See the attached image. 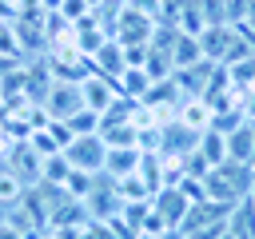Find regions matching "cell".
Returning <instances> with one entry per match:
<instances>
[{
  "label": "cell",
  "mask_w": 255,
  "mask_h": 239,
  "mask_svg": "<svg viewBox=\"0 0 255 239\" xmlns=\"http://www.w3.org/2000/svg\"><path fill=\"white\" fill-rule=\"evenodd\" d=\"M80 100H84V108H92V112H108V108H116V100H120V92H116V80H108V76H100V72H88L84 80H80Z\"/></svg>",
  "instance_id": "4"
},
{
  "label": "cell",
  "mask_w": 255,
  "mask_h": 239,
  "mask_svg": "<svg viewBox=\"0 0 255 239\" xmlns=\"http://www.w3.org/2000/svg\"><path fill=\"white\" fill-rule=\"evenodd\" d=\"M171 187H175L187 203H207V191H203V179H199V175H183V179L171 183Z\"/></svg>",
  "instance_id": "19"
},
{
  "label": "cell",
  "mask_w": 255,
  "mask_h": 239,
  "mask_svg": "<svg viewBox=\"0 0 255 239\" xmlns=\"http://www.w3.org/2000/svg\"><path fill=\"white\" fill-rule=\"evenodd\" d=\"M92 179H96V175H88V171H76V167H72V171H68V179H64V187H60V191H64V199L84 203V199L92 195V187H96Z\"/></svg>",
  "instance_id": "15"
},
{
  "label": "cell",
  "mask_w": 255,
  "mask_h": 239,
  "mask_svg": "<svg viewBox=\"0 0 255 239\" xmlns=\"http://www.w3.org/2000/svg\"><path fill=\"white\" fill-rule=\"evenodd\" d=\"M0 239H24V235H20L12 223H0Z\"/></svg>",
  "instance_id": "21"
},
{
  "label": "cell",
  "mask_w": 255,
  "mask_h": 239,
  "mask_svg": "<svg viewBox=\"0 0 255 239\" xmlns=\"http://www.w3.org/2000/svg\"><path fill=\"white\" fill-rule=\"evenodd\" d=\"M24 191H28V183L12 167H0V203H16V199H24Z\"/></svg>",
  "instance_id": "17"
},
{
  "label": "cell",
  "mask_w": 255,
  "mask_h": 239,
  "mask_svg": "<svg viewBox=\"0 0 255 239\" xmlns=\"http://www.w3.org/2000/svg\"><path fill=\"white\" fill-rule=\"evenodd\" d=\"M64 0H40V12H60Z\"/></svg>",
  "instance_id": "23"
},
{
  "label": "cell",
  "mask_w": 255,
  "mask_h": 239,
  "mask_svg": "<svg viewBox=\"0 0 255 239\" xmlns=\"http://www.w3.org/2000/svg\"><path fill=\"white\" fill-rule=\"evenodd\" d=\"M40 163H44V159H40V155L28 147V139H24V143H16V147L8 151V167H12V171L24 179V183H32V179L40 183Z\"/></svg>",
  "instance_id": "11"
},
{
  "label": "cell",
  "mask_w": 255,
  "mask_h": 239,
  "mask_svg": "<svg viewBox=\"0 0 255 239\" xmlns=\"http://www.w3.org/2000/svg\"><path fill=\"white\" fill-rule=\"evenodd\" d=\"M215 239H239V235H235V231L227 227V231H223V235H215Z\"/></svg>",
  "instance_id": "24"
},
{
  "label": "cell",
  "mask_w": 255,
  "mask_h": 239,
  "mask_svg": "<svg viewBox=\"0 0 255 239\" xmlns=\"http://www.w3.org/2000/svg\"><path fill=\"white\" fill-rule=\"evenodd\" d=\"M68 171H72V163L64 159V151H56V155H48V159L40 163V183H52V187H64V179H68Z\"/></svg>",
  "instance_id": "14"
},
{
  "label": "cell",
  "mask_w": 255,
  "mask_h": 239,
  "mask_svg": "<svg viewBox=\"0 0 255 239\" xmlns=\"http://www.w3.org/2000/svg\"><path fill=\"white\" fill-rule=\"evenodd\" d=\"M12 68H16V60H12V56H0V80H4Z\"/></svg>",
  "instance_id": "22"
},
{
  "label": "cell",
  "mask_w": 255,
  "mask_h": 239,
  "mask_svg": "<svg viewBox=\"0 0 255 239\" xmlns=\"http://www.w3.org/2000/svg\"><path fill=\"white\" fill-rule=\"evenodd\" d=\"M40 104H44V112H48L52 120H68V116H76V112L84 108V100H80V84L52 80V88H48V96H44Z\"/></svg>",
  "instance_id": "5"
},
{
  "label": "cell",
  "mask_w": 255,
  "mask_h": 239,
  "mask_svg": "<svg viewBox=\"0 0 255 239\" xmlns=\"http://www.w3.org/2000/svg\"><path fill=\"white\" fill-rule=\"evenodd\" d=\"M191 151H195V155L207 163V171H211V167L227 163V135H219L215 127H207V131H199V139H195Z\"/></svg>",
  "instance_id": "9"
},
{
  "label": "cell",
  "mask_w": 255,
  "mask_h": 239,
  "mask_svg": "<svg viewBox=\"0 0 255 239\" xmlns=\"http://www.w3.org/2000/svg\"><path fill=\"white\" fill-rule=\"evenodd\" d=\"M139 159H143V151L131 143V147H108V163H104V171L112 175V179H124V175H135L139 171Z\"/></svg>",
  "instance_id": "10"
},
{
  "label": "cell",
  "mask_w": 255,
  "mask_h": 239,
  "mask_svg": "<svg viewBox=\"0 0 255 239\" xmlns=\"http://www.w3.org/2000/svg\"><path fill=\"white\" fill-rule=\"evenodd\" d=\"M251 183H255V171L247 163H219L203 175V191L211 203H223V207H239L247 195H251Z\"/></svg>",
  "instance_id": "1"
},
{
  "label": "cell",
  "mask_w": 255,
  "mask_h": 239,
  "mask_svg": "<svg viewBox=\"0 0 255 239\" xmlns=\"http://www.w3.org/2000/svg\"><path fill=\"white\" fill-rule=\"evenodd\" d=\"M112 187H116V195H120V203H151V187L143 183V175L135 171V175H124V179H112Z\"/></svg>",
  "instance_id": "13"
},
{
  "label": "cell",
  "mask_w": 255,
  "mask_h": 239,
  "mask_svg": "<svg viewBox=\"0 0 255 239\" xmlns=\"http://www.w3.org/2000/svg\"><path fill=\"white\" fill-rule=\"evenodd\" d=\"M88 64H92V72H100V76H108V80H116L124 68H128V60H124V44L120 40H104L92 56H88Z\"/></svg>",
  "instance_id": "6"
},
{
  "label": "cell",
  "mask_w": 255,
  "mask_h": 239,
  "mask_svg": "<svg viewBox=\"0 0 255 239\" xmlns=\"http://www.w3.org/2000/svg\"><path fill=\"white\" fill-rule=\"evenodd\" d=\"M135 239H167V235H143V231H139V235H135Z\"/></svg>",
  "instance_id": "25"
},
{
  "label": "cell",
  "mask_w": 255,
  "mask_h": 239,
  "mask_svg": "<svg viewBox=\"0 0 255 239\" xmlns=\"http://www.w3.org/2000/svg\"><path fill=\"white\" fill-rule=\"evenodd\" d=\"M0 104H4V92H0Z\"/></svg>",
  "instance_id": "27"
},
{
  "label": "cell",
  "mask_w": 255,
  "mask_h": 239,
  "mask_svg": "<svg viewBox=\"0 0 255 239\" xmlns=\"http://www.w3.org/2000/svg\"><path fill=\"white\" fill-rule=\"evenodd\" d=\"M167 52H171V64H175V72H183V68H195V64H203L207 56H203V44L195 40V36H171V44H167Z\"/></svg>",
  "instance_id": "7"
},
{
  "label": "cell",
  "mask_w": 255,
  "mask_h": 239,
  "mask_svg": "<svg viewBox=\"0 0 255 239\" xmlns=\"http://www.w3.org/2000/svg\"><path fill=\"white\" fill-rule=\"evenodd\" d=\"M100 139L108 147H131L135 143V127L131 123H100Z\"/></svg>",
  "instance_id": "16"
},
{
  "label": "cell",
  "mask_w": 255,
  "mask_h": 239,
  "mask_svg": "<svg viewBox=\"0 0 255 239\" xmlns=\"http://www.w3.org/2000/svg\"><path fill=\"white\" fill-rule=\"evenodd\" d=\"M100 123H104V116H100V112H92V108H80L76 116H68V127H72L76 135H96V131H100Z\"/></svg>",
  "instance_id": "18"
},
{
  "label": "cell",
  "mask_w": 255,
  "mask_h": 239,
  "mask_svg": "<svg viewBox=\"0 0 255 239\" xmlns=\"http://www.w3.org/2000/svg\"><path fill=\"white\" fill-rule=\"evenodd\" d=\"M48 135L56 139V147H60V151H68V147H72V139H76V131L68 127V120H52V123H48Z\"/></svg>",
  "instance_id": "20"
},
{
  "label": "cell",
  "mask_w": 255,
  "mask_h": 239,
  "mask_svg": "<svg viewBox=\"0 0 255 239\" xmlns=\"http://www.w3.org/2000/svg\"><path fill=\"white\" fill-rule=\"evenodd\" d=\"M227 159L251 167V159H255V123H243L239 131L227 135Z\"/></svg>",
  "instance_id": "12"
},
{
  "label": "cell",
  "mask_w": 255,
  "mask_h": 239,
  "mask_svg": "<svg viewBox=\"0 0 255 239\" xmlns=\"http://www.w3.org/2000/svg\"><path fill=\"white\" fill-rule=\"evenodd\" d=\"M151 76H147V68H124L120 76H116V92L124 96V100H131V104H139L147 92H151Z\"/></svg>",
  "instance_id": "8"
},
{
  "label": "cell",
  "mask_w": 255,
  "mask_h": 239,
  "mask_svg": "<svg viewBox=\"0 0 255 239\" xmlns=\"http://www.w3.org/2000/svg\"><path fill=\"white\" fill-rule=\"evenodd\" d=\"M251 171H255V159H251Z\"/></svg>",
  "instance_id": "26"
},
{
  "label": "cell",
  "mask_w": 255,
  "mask_h": 239,
  "mask_svg": "<svg viewBox=\"0 0 255 239\" xmlns=\"http://www.w3.org/2000/svg\"><path fill=\"white\" fill-rule=\"evenodd\" d=\"M112 40H120L124 48H131V44H151V36H155V20L151 16H143L139 8H131L128 0H124V8L116 12V20H112Z\"/></svg>",
  "instance_id": "2"
},
{
  "label": "cell",
  "mask_w": 255,
  "mask_h": 239,
  "mask_svg": "<svg viewBox=\"0 0 255 239\" xmlns=\"http://www.w3.org/2000/svg\"><path fill=\"white\" fill-rule=\"evenodd\" d=\"M64 159H68L76 171L100 175V171H104V163H108V143L100 139V131H96V135H76V139H72V147L64 151Z\"/></svg>",
  "instance_id": "3"
}]
</instances>
